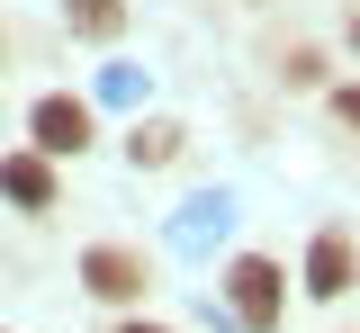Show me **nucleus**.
Returning a JSON list of instances; mask_svg holds the SVG:
<instances>
[{
    "instance_id": "obj_1",
    "label": "nucleus",
    "mask_w": 360,
    "mask_h": 333,
    "mask_svg": "<svg viewBox=\"0 0 360 333\" xmlns=\"http://www.w3.org/2000/svg\"><path fill=\"white\" fill-rule=\"evenodd\" d=\"M217 288H225V306H234L243 333H279L288 325V270H279L270 252H234Z\"/></svg>"
},
{
    "instance_id": "obj_2",
    "label": "nucleus",
    "mask_w": 360,
    "mask_h": 333,
    "mask_svg": "<svg viewBox=\"0 0 360 333\" xmlns=\"http://www.w3.org/2000/svg\"><path fill=\"white\" fill-rule=\"evenodd\" d=\"M82 288L99 306H144V297H153V261H144L135 243H90L82 252Z\"/></svg>"
},
{
    "instance_id": "obj_3",
    "label": "nucleus",
    "mask_w": 360,
    "mask_h": 333,
    "mask_svg": "<svg viewBox=\"0 0 360 333\" xmlns=\"http://www.w3.org/2000/svg\"><path fill=\"white\" fill-rule=\"evenodd\" d=\"M90 136H99V117H90V99H72V91H45L37 108H27V153H45V162L90 153Z\"/></svg>"
},
{
    "instance_id": "obj_4",
    "label": "nucleus",
    "mask_w": 360,
    "mask_h": 333,
    "mask_svg": "<svg viewBox=\"0 0 360 333\" xmlns=\"http://www.w3.org/2000/svg\"><path fill=\"white\" fill-rule=\"evenodd\" d=\"M297 288H307L315 306H342L360 288V243L342 235V226H315L307 235V270H297Z\"/></svg>"
},
{
    "instance_id": "obj_5",
    "label": "nucleus",
    "mask_w": 360,
    "mask_h": 333,
    "mask_svg": "<svg viewBox=\"0 0 360 333\" xmlns=\"http://www.w3.org/2000/svg\"><path fill=\"white\" fill-rule=\"evenodd\" d=\"M0 198H9V207H18V216H54V162H45V153H27V144H18V153H0Z\"/></svg>"
},
{
    "instance_id": "obj_6",
    "label": "nucleus",
    "mask_w": 360,
    "mask_h": 333,
    "mask_svg": "<svg viewBox=\"0 0 360 333\" xmlns=\"http://www.w3.org/2000/svg\"><path fill=\"white\" fill-rule=\"evenodd\" d=\"M180 144H189V136H180L172 117H135V136H127V162H135V171H162V162H180Z\"/></svg>"
},
{
    "instance_id": "obj_7",
    "label": "nucleus",
    "mask_w": 360,
    "mask_h": 333,
    "mask_svg": "<svg viewBox=\"0 0 360 333\" xmlns=\"http://www.w3.org/2000/svg\"><path fill=\"white\" fill-rule=\"evenodd\" d=\"M63 18H72V37H90V46H117L127 37V0H63Z\"/></svg>"
},
{
    "instance_id": "obj_8",
    "label": "nucleus",
    "mask_w": 360,
    "mask_h": 333,
    "mask_svg": "<svg viewBox=\"0 0 360 333\" xmlns=\"http://www.w3.org/2000/svg\"><path fill=\"white\" fill-rule=\"evenodd\" d=\"M279 81H288V91H315V81H324V54H315V46H288Z\"/></svg>"
},
{
    "instance_id": "obj_9",
    "label": "nucleus",
    "mask_w": 360,
    "mask_h": 333,
    "mask_svg": "<svg viewBox=\"0 0 360 333\" xmlns=\"http://www.w3.org/2000/svg\"><path fill=\"white\" fill-rule=\"evenodd\" d=\"M333 117H342V126H360V81H342V91H333Z\"/></svg>"
},
{
    "instance_id": "obj_10",
    "label": "nucleus",
    "mask_w": 360,
    "mask_h": 333,
    "mask_svg": "<svg viewBox=\"0 0 360 333\" xmlns=\"http://www.w3.org/2000/svg\"><path fill=\"white\" fill-rule=\"evenodd\" d=\"M117 333H172V325H144V315H127V325H117Z\"/></svg>"
},
{
    "instance_id": "obj_11",
    "label": "nucleus",
    "mask_w": 360,
    "mask_h": 333,
    "mask_svg": "<svg viewBox=\"0 0 360 333\" xmlns=\"http://www.w3.org/2000/svg\"><path fill=\"white\" fill-rule=\"evenodd\" d=\"M352 46H360V18H352Z\"/></svg>"
}]
</instances>
